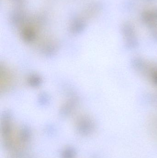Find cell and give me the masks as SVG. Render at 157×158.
<instances>
[{
    "label": "cell",
    "instance_id": "cell-3",
    "mask_svg": "<svg viewBox=\"0 0 157 158\" xmlns=\"http://www.w3.org/2000/svg\"><path fill=\"white\" fill-rule=\"evenodd\" d=\"M29 82L33 86H37L40 84L41 79L37 76H32L29 79Z\"/></svg>",
    "mask_w": 157,
    "mask_h": 158
},
{
    "label": "cell",
    "instance_id": "cell-2",
    "mask_svg": "<svg viewBox=\"0 0 157 158\" xmlns=\"http://www.w3.org/2000/svg\"><path fill=\"white\" fill-rule=\"evenodd\" d=\"M85 24L81 20H77L73 22L71 27V30L73 33H77L84 30Z\"/></svg>",
    "mask_w": 157,
    "mask_h": 158
},
{
    "label": "cell",
    "instance_id": "cell-1",
    "mask_svg": "<svg viewBox=\"0 0 157 158\" xmlns=\"http://www.w3.org/2000/svg\"><path fill=\"white\" fill-rule=\"evenodd\" d=\"M22 38L26 41L31 42L36 39V31L32 28L26 27L22 30Z\"/></svg>",
    "mask_w": 157,
    "mask_h": 158
}]
</instances>
